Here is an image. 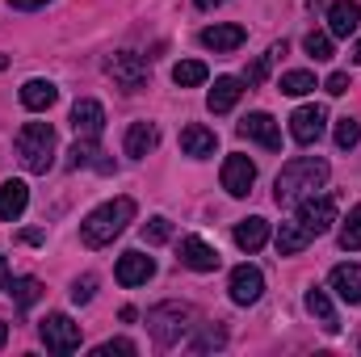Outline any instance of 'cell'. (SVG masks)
Masks as SVG:
<instances>
[{"label":"cell","instance_id":"1","mask_svg":"<svg viewBox=\"0 0 361 357\" xmlns=\"http://www.w3.org/2000/svg\"><path fill=\"white\" fill-rule=\"evenodd\" d=\"M328 173H332L328 160H319V156H294V160L277 173L273 202H277V206H298L302 198H311L315 189H324Z\"/></svg>","mask_w":361,"mask_h":357},{"label":"cell","instance_id":"2","mask_svg":"<svg viewBox=\"0 0 361 357\" xmlns=\"http://www.w3.org/2000/svg\"><path fill=\"white\" fill-rule=\"evenodd\" d=\"M130 219H135V202H130V198H114V202L97 206L89 219L80 223V240H85L89 248H105V244H114V236L126 231Z\"/></svg>","mask_w":361,"mask_h":357},{"label":"cell","instance_id":"3","mask_svg":"<svg viewBox=\"0 0 361 357\" xmlns=\"http://www.w3.org/2000/svg\"><path fill=\"white\" fill-rule=\"evenodd\" d=\"M55 126L51 122H25L17 131V156L30 173H47L55 164Z\"/></svg>","mask_w":361,"mask_h":357},{"label":"cell","instance_id":"4","mask_svg":"<svg viewBox=\"0 0 361 357\" xmlns=\"http://www.w3.org/2000/svg\"><path fill=\"white\" fill-rule=\"evenodd\" d=\"M189 328H193V307L185 303H160L147 311V332L156 345H177Z\"/></svg>","mask_w":361,"mask_h":357},{"label":"cell","instance_id":"5","mask_svg":"<svg viewBox=\"0 0 361 357\" xmlns=\"http://www.w3.org/2000/svg\"><path fill=\"white\" fill-rule=\"evenodd\" d=\"M105 72H109V80H114L122 92H143V89H147V80H152L147 59H143V55H135V51H118V55H109Z\"/></svg>","mask_w":361,"mask_h":357},{"label":"cell","instance_id":"6","mask_svg":"<svg viewBox=\"0 0 361 357\" xmlns=\"http://www.w3.org/2000/svg\"><path fill=\"white\" fill-rule=\"evenodd\" d=\"M38 332H42V345H47L51 353H76V349H80V324H76L72 315H63V311L47 315V320L38 324Z\"/></svg>","mask_w":361,"mask_h":357},{"label":"cell","instance_id":"7","mask_svg":"<svg viewBox=\"0 0 361 357\" xmlns=\"http://www.w3.org/2000/svg\"><path fill=\"white\" fill-rule=\"evenodd\" d=\"M298 223H302L311 236L332 231V223H336V198H328V193H311V198H302V202H298Z\"/></svg>","mask_w":361,"mask_h":357},{"label":"cell","instance_id":"8","mask_svg":"<svg viewBox=\"0 0 361 357\" xmlns=\"http://www.w3.org/2000/svg\"><path fill=\"white\" fill-rule=\"evenodd\" d=\"M227 290H231V303H240V307H252L261 294H265V273L257 265H235L231 269V282H227Z\"/></svg>","mask_w":361,"mask_h":357},{"label":"cell","instance_id":"9","mask_svg":"<svg viewBox=\"0 0 361 357\" xmlns=\"http://www.w3.org/2000/svg\"><path fill=\"white\" fill-rule=\"evenodd\" d=\"M324 126H328V109H324V105H302V109H294V118H290V135H294V143H302V147L319 143Z\"/></svg>","mask_w":361,"mask_h":357},{"label":"cell","instance_id":"10","mask_svg":"<svg viewBox=\"0 0 361 357\" xmlns=\"http://www.w3.org/2000/svg\"><path fill=\"white\" fill-rule=\"evenodd\" d=\"M252 185H257V164L248 160V156H227L223 160V189L231 193V198H244V193H252Z\"/></svg>","mask_w":361,"mask_h":357},{"label":"cell","instance_id":"11","mask_svg":"<svg viewBox=\"0 0 361 357\" xmlns=\"http://www.w3.org/2000/svg\"><path fill=\"white\" fill-rule=\"evenodd\" d=\"M361 25V4L357 0H332L328 8V34L332 38H353Z\"/></svg>","mask_w":361,"mask_h":357},{"label":"cell","instance_id":"12","mask_svg":"<svg viewBox=\"0 0 361 357\" xmlns=\"http://www.w3.org/2000/svg\"><path fill=\"white\" fill-rule=\"evenodd\" d=\"M240 135L244 139H252V143H261V147H269V152H277L281 147V131H277V122H273L269 114H248L244 122H240Z\"/></svg>","mask_w":361,"mask_h":357},{"label":"cell","instance_id":"13","mask_svg":"<svg viewBox=\"0 0 361 357\" xmlns=\"http://www.w3.org/2000/svg\"><path fill=\"white\" fill-rule=\"evenodd\" d=\"M114 277H118L122 286H143V282L156 277V261L143 257V253H122V257H118V269H114Z\"/></svg>","mask_w":361,"mask_h":357},{"label":"cell","instance_id":"14","mask_svg":"<svg viewBox=\"0 0 361 357\" xmlns=\"http://www.w3.org/2000/svg\"><path fill=\"white\" fill-rule=\"evenodd\" d=\"M72 131H76V135H89V139H97V135L105 131V109H101V101L80 97V101L72 105Z\"/></svg>","mask_w":361,"mask_h":357},{"label":"cell","instance_id":"15","mask_svg":"<svg viewBox=\"0 0 361 357\" xmlns=\"http://www.w3.org/2000/svg\"><path fill=\"white\" fill-rule=\"evenodd\" d=\"M214 147H219V135H214L210 126H202V122H189V126L180 131V152H185V156H193V160H206V156H214Z\"/></svg>","mask_w":361,"mask_h":357},{"label":"cell","instance_id":"16","mask_svg":"<svg viewBox=\"0 0 361 357\" xmlns=\"http://www.w3.org/2000/svg\"><path fill=\"white\" fill-rule=\"evenodd\" d=\"M180 265L197 269V273H214V269H219V253H214L206 240L185 236V240H180Z\"/></svg>","mask_w":361,"mask_h":357},{"label":"cell","instance_id":"17","mask_svg":"<svg viewBox=\"0 0 361 357\" xmlns=\"http://www.w3.org/2000/svg\"><path fill=\"white\" fill-rule=\"evenodd\" d=\"M328 286H332L336 298H345L349 307H361V265H336L328 273Z\"/></svg>","mask_w":361,"mask_h":357},{"label":"cell","instance_id":"18","mask_svg":"<svg viewBox=\"0 0 361 357\" xmlns=\"http://www.w3.org/2000/svg\"><path fill=\"white\" fill-rule=\"evenodd\" d=\"M244 25H206L202 30V47L206 51H214V55H227V51H235V47H244Z\"/></svg>","mask_w":361,"mask_h":357},{"label":"cell","instance_id":"19","mask_svg":"<svg viewBox=\"0 0 361 357\" xmlns=\"http://www.w3.org/2000/svg\"><path fill=\"white\" fill-rule=\"evenodd\" d=\"M25 206H30L25 181H4V185H0V219H4V223H17V219L25 214Z\"/></svg>","mask_w":361,"mask_h":357},{"label":"cell","instance_id":"20","mask_svg":"<svg viewBox=\"0 0 361 357\" xmlns=\"http://www.w3.org/2000/svg\"><path fill=\"white\" fill-rule=\"evenodd\" d=\"M68 164H72V169L114 173V160H101V147H97V139H89V135H80V139H76V147L68 152Z\"/></svg>","mask_w":361,"mask_h":357},{"label":"cell","instance_id":"21","mask_svg":"<svg viewBox=\"0 0 361 357\" xmlns=\"http://www.w3.org/2000/svg\"><path fill=\"white\" fill-rule=\"evenodd\" d=\"M156 143H160L156 122H130V131H126V156L130 160H143L147 152H156Z\"/></svg>","mask_w":361,"mask_h":357},{"label":"cell","instance_id":"22","mask_svg":"<svg viewBox=\"0 0 361 357\" xmlns=\"http://www.w3.org/2000/svg\"><path fill=\"white\" fill-rule=\"evenodd\" d=\"M307 311H311V315L324 324V332H341V315H336V307H332L328 290L311 286V290H307Z\"/></svg>","mask_w":361,"mask_h":357},{"label":"cell","instance_id":"23","mask_svg":"<svg viewBox=\"0 0 361 357\" xmlns=\"http://www.w3.org/2000/svg\"><path fill=\"white\" fill-rule=\"evenodd\" d=\"M240 92H244V80H235V76H219L214 89H210V97H206L210 114H227V109L240 101Z\"/></svg>","mask_w":361,"mask_h":357},{"label":"cell","instance_id":"24","mask_svg":"<svg viewBox=\"0 0 361 357\" xmlns=\"http://www.w3.org/2000/svg\"><path fill=\"white\" fill-rule=\"evenodd\" d=\"M55 101H59V89H55L51 80H25V85H21V105L34 109V114L51 109Z\"/></svg>","mask_w":361,"mask_h":357},{"label":"cell","instance_id":"25","mask_svg":"<svg viewBox=\"0 0 361 357\" xmlns=\"http://www.w3.org/2000/svg\"><path fill=\"white\" fill-rule=\"evenodd\" d=\"M265 240H269V223H265L261 214H252V219L235 223V244H240L244 253H257V248H265Z\"/></svg>","mask_w":361,"mask_h":357},{"label":"cell","instance_id":"26","mask_svg":"<svg viewBox=\"0 0 361 357\" xmlns=\"http://www.w3.org/2000/svg\"><path fill=\"white\" fill-rule=\"evenodd\" d=\"M311 240H315V236H311L298 219H294V223H281V231H277V253H281V257H298Z\"/></svg>","mask_w":361,"mask_h":357},{"label":"cell","instance_id":"27","mask_svg":"<svg viewBox=\"0 0 361 357\" xmlns=\"http://www.w3.org/2000/svg\"><path fill=\"white\" fill-rule=\"evenodd\" d=\"M206 63L202 59H180L177 68H173V80H177L180 89H197V85H206Z\"/></svg>","mask_w":361,"mask_h":357},{"label":"cell","instance_id":"28","mask_svg":"<svg viewBox=\"0 0 361 357\" xmlns=\"http://www.w3.org/2000/svg\"><path fill=\"white\" fill-rule=\"evenodd\" d=\"M42 298V282L38 277H13V303L25 311V307H34Z\"/></svg>","mask_w":361,"mask_h":357},{"label":"cell","instance_id":"29","mask_svg":"<svg viewBox=\"0 0 361 357\" xmlns=\"http://www.w3.org/2000/svg\"><path fill=\"white\" fill-rule=\"evenodd\" d=\"M277 89L286 92V97H307V92L315 89V76H311V72H302V68H298V72H286V76H281V80H277Z\"/></svg>","mask_w":361,"mask_h":357},{"label":"cell","instance_id":"30","mask_svg":"<svg viewBox=\"0 0 361 357\" xmlns=\"http://www.w3.org/2000/svg\"><path fill=\"white\" fill-rule=\"evenodd\" d=\"M302 51L315 59V63H324V59H332V34H324V30H311L307 38H302Z\"/></svg>","mask_w":361,"mask_h":357},{"label":"cell","instance_id":"31","mask_svg":"<svg viewBox=\"0 0 361 357\" xmlns=\"http://www.w3.org/2000/svg\"><path fill=\"white\" fill-rule=\"evenodd\" d=\"M341 248H345V253H357L361 248V206L349 210V223L341 227Z\"/></svg>","mask_w":361,"mask_h":357},{"label":"cell","instance_id":"32","mask_svg":"<svg viewBox=\"0 0 361 357\" xmlns=\"http://www.w3.org/2000/svg\"><path fill=\"white\" fill-rule=\"evenodd\" d=\"M357 143H361V122L357 118H341V122H336V147L349 152V147H357Z\"/></svg>","mask_w":361,"mask_h":357},{"label":"cell","instance_id":"33","mask_svg":"<svg viewBox=\"0 0 361 357\" xmlns=\"http://www.w3.org/2000/svg\"><path fill=\"white\" fill-rule=\"evenodd\" d=\"M169 236H173V223H169V219H160V214H156V219H147V223H143V240H147V244H164Z\"/></svg>","mask_w":361,"mask_h":357},{"label":"cell","instance_id":"34","mask_svg":"<svg viewBox=\"0 0 361 357\" xmlns=\"http://www.w3.org/2000/svg\"><path fill=\"white\" fill-rule=\"evenodd\" d=\"M114 353L130 357V353H135V341H105V345H97V349H92V357H114Z\"/></svg>","mask_w":361,"mask_h":357},{"label":"cell","instance_id":"35","mask_svg":"<svg viewBox=\"0 0 361 357\" xmlns=\"http://www.w3.org/2000/svg\"><path fill=\"white\" fill-rule=\"evenodd\" d=\"M92 290H97V277H92V273H85V277H80V282L72 286V298H76V303H89Z\"/></svg>","mask_w":361,"mask_h":357},{"label":"cell","instance_id":"36","mask_svg":"<svg viewBox=\"0 0 361 357\" xmlns=\"http://www.w3.org/2000/svg\"><path fill=\"white\" fill-rule=\"evenodd\" d=\"M324 89L332 92V97H345V92H349V72H332V76L324 80Z\"/></svg>","mask_w":361,"mask_h":357},{"label":"cell","instance_id":"37","mask_svg":"<svg viewBox=\"0 0 361 357\" xmlns=\"http://www.w3.org/2000/svg\"><path fill=\"white\" fill-rule=\"evenodd\" d=\"M265 72H269V55H265V59H257V63L244 72V85H261V80H265Z\"/></svg>","mask_w":361,"mask_h":357},{"label":"cell","instance_id":"38","mask_svg":"<svg viewBox=\"0 0 361 357\" xmlns=\"http://www.w3.org/2000/svg\"><path fill=\"white\" fill-rule=\"evenodd\" d=\"M223 341H227V337H223V328H210V332H206V337H202L193 349H197V353H202V349H219Z\"/></svg>","mask_w":361,"mask_h":357},{"label":"cell","instance_id":"39","mask_svg":"<svg viewBox=\"0 0 361 357\" xmlns=\"http://www.w3.org/2000/svg\"><path fill=\"white\" fill-rule=\"evenodd\" d=\"M13 8H42V4H51V0H8Z\"/></svg>","mask_w":361,"mask_h":357},{"label":"cell","instance_id":"40","mask_svg":"<svg viewBox=\"0 0 361 357\" xmlns=\"http://www.w3.org/2000/svg\"><path fill=\"white\" fill-rule=\"evenodd\" d=\"M8 286V265H4V257H0V290Z\"/></svg>","mask_w":361,"mask_h":357},{"label":"cell","instance_id":"41","mask_svg":"<svg viewBox=\"0 0 361 357\" xmlns=\"http://www.w3.org/2000/svg\"><path fill=\"white\" fill-rule=\"evenodd\" d=\"M8 345V324H0V349Z\"/></svg>","mask_w":361,"mask_h":357},{"label":"cell","instance_id":"42","mask_svg":"<svg viewBox=\"0 0 361 357\" xmlns=\"http://www.w3.org/2000/svg\"><path fill=\"white\" fill-rule=\"evenodd\" d=\"M214 4H223V0H197V8H214Z\"/></svg>","mask_w":361,"mask_h":357},{"label":"cell","instance_id":"43","mask_svg":"<svg viewBox=\"0 0 361 357\" xmlns=\"http://www.w3.org/2000/svg\"><path fill=\"white\" fill-rule=\"evenodd\" d=\"M353 63H361V42L353 47Z\"/></svg>","mask_w":361,"mask_h":357},{"label":"cell","instance_id":"44","mask_svg":"<svg viewBox=\"0 0 361 357\" xmlns=\"http://www.w3.org/2000/svg\"><path fill=\"white\" fill-rule=\"evenodd\" d=\"M4 68H8V55H0V72H4Z\"/></svg>","mask_w":361,"mask_h":357}]
</instances>
